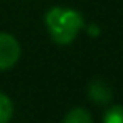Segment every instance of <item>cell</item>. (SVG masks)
<instances>
[{
	"label": "cell",
	"mask_w": 123,
	"mask_h": 123,
	"mask_svg": "<svg viewBox=\"0 0 123 123\" xmlns=\"http://www.w3.org/2000/svg\"><path fill=\"white\" fill-rule=\"evenodd\" d=\"M19 57H20L19 41L10 34L0 32V71H5L15 66Z\"/></svg>",
	"instance_id": "7a4b0ae2"
},
{
	"label": "cell",
	"mask_w": 123,
	"mask_h": 123,
	"mask_svg": "<svg viewBox=\"0 0 123 123\" xmlns=\"http://www.w3.org/2000/svg\"><path fill=\"white\" fill-rule=\"evenodd\" d=\"M46 25L54 42L61 46L71 44L84 25L83 15L71 9L54 7L46 14Z\"/></svg>",
	"instance_id": "6da1fadb"
},
{
	"label": "cell",
	"mask_w": 123,
	"mask_h": 123,
	"mask_svg": "<svg viewBox=\"0 0 123 123\" xmlns=\"http://www.w3.org/2000/svg\"><path fill=\"white\" fill-rule=\"evenodd\" d=\"M103 123H123V106L115 105L108 108L103 116Z\"/></svg>",
	"instance_id": "8992f818"
},
{
	"label": "cell",
	"mask_w": 123,
	"mask_h": 123,
	"mask_svg": "<svg viewBox=\"0 0 123 123\" xmlns=\"http://www.w3.org/2000/svg\"><path fill=\"white\" fill-rule=\"evenodd\" d=\"M62 123H93V118L84 108H73L66 113Z\"/></svg>",
	"instance_id": "277c9868"
},
{
	"label": "cell",
	"mask_w": 123,
	"mask_h": 123,
	"mask_svg": "<svg viewBox=\"0 0 123 123\" xmlns=\"http://www.w3.org/2000/svg\"><path fill=\"white\" fill-rule=\"evenodd\" d=\"M111 89L108 88L106 83L103 81H93L89 84V98L94 101V103H108L110 98H111Z\"/></svg>",
	"instance_id": "3957f363"
},
{
	"label": "cell",
	"mask_w": 123,
	"mask_h": 123,
	"mask_svg": "<svg viewBox=\"0 0 123 123\" xmlns=\"http://www.w3.org/2000/svg\"><path fill=\"white\" fill-rule=\"evenodd\" d=\"M14 115V105L7 94L0 93V123H9Z\"/></svg>",
	"instance_id": "5b68a950"
}]
</instances>
